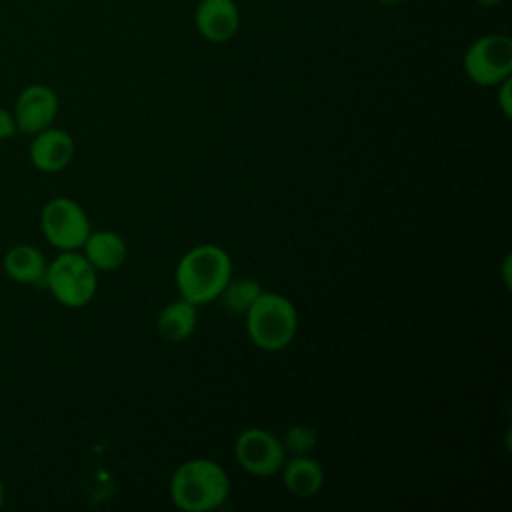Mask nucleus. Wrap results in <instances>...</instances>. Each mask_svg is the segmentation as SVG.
I'll list each match as a JSON object with an SVG mask.
<instances>
[{
  "label": "nucleus",
  "instance_id": "obj_1",
  "mask_svg": "<svg viewBox=\"0 0 512 512\" xmlns=\"http://www.w3.org/2000/svg\"><path fill=\"white\" fill-rule=\"evenodd\" d=\"M176 286L194 306L216 300L232 278V260L216 244H200L188 250L176 266Z\"/></svg>",
  "mask_w": 512,
  "mask_h": 512
},
{
  "label": "nucleus",
  "instance_id": "obj_2",
  "mask_svg": "<svg viewBox=\"0 0 512 512\" xmlns=\"http://www.w3.org/2000/svg\"><path fill=\"white\" fill-rule=\"evenodd\" d=\"M230 480L226 470L208 458H192L176 468L170 480L172 502L186 512H208L226 502Z\"/></svg>",
  "mask_w": 512,
  "mask_h": 512
},
{
  "label": "nucleus",
  "instance_id": "obj_3",
  "mask_svg": "<svg viewBox=\"0 0 512 512\" xmlns=\"http://www.w3.org/2000/svg\"><path fill=\"white\" fill-rule=\"evenodd\" d=\"M296 330L298 312L282 294L262 292L246 312V332L266 352L286 348L294 340Z\"/></svg>",
  "mask_w": 512,
  "mask_h": 512
},
{
  "label": "nucleus",
  "instance_id": "obj_4",
  "mask_svg": "<svg viewBox=\"0 0 512 512\" xmlns=\"http://www.w3.org/2000/svg\"><path fill=\"white\" fill-rule=\"evenodd\" d=\"M44 286L66 308L86 306L98 288L96 268L76 250H62L48 262Z\"/></svg>",
  "mask_w": 512,
  "mask_h": 512
},
{
  "label": "nucleus",
  "instance_id": "obj_5",
  "mask_svg": "<svg viewBox=\"0 0 512 512\" xmlns=\"http://www.w3.org/2000/svg\"><path fill=\"white\" fill-rule=\"evenodd\" d=\"M464 72L478 86H498L512 74V40L506 34H484L464 54Z\"/></svg>",
  "mask_w": 512,
  "mask_h": 512
},
{
  "label": "nucleus",
  "instance_id": "obj_6",
  "mask_svg": "<svg viewBox=\"0 0 512 512\" xmlns=\"http://www.w3.org/2000/svg\"><path fill=\"white\" fill-rule=\"evenodd\" d=\"M40 228L44 238L62 250H78L86 242L90 230V220L84 208L72 198H52L44 204L40 212Z\"/></svg>",
  "mask_w": 512,
  "mask_h": 512
},
{
  "label": "nucleus",
  "instance_id": "obj_7",
  "mask_svg": "<svg viewBox=\"0 0 512 512\" xmlns=\"http://www.w3.org/2000/svg\"><path fill=\"white\" fill-rule=\"evenodd\" d=\"M238 464L254 476H272L286 462V450L280 438L264 428H246L234 442Z\"/></svg>",
  "mask_w": 512,
  "mask_h": 512
},
{
  "label": "nucleus",
  "instance_id": "obj_8",
  "mask_svg": "<svg viewBox=\"0 0 512 512\" xmlns=\"http://www.w3.org/2000/svg\"><path fill=\"white\" fill-rule=\"evenodd\" d=\"M58 114V96L46 84L26 86L14 104V118L18 132L36 134L56 120Z\"/></svg>",
  "mask_w": 512,
  "mask_h": 512
},
{
  "label": "nucleus",
  "instance_id": "obj_9",
  "mask_svg": "<svg viewBox=\"0 0 512 512\" xmlns=\"http://www.w3.org/2000/svg\"><path fill=\"white\" fill-rule=\"evenodd\" d=\"M194 24L204 40L224 44L240 30V8L234 0H200L194 8Z\"/></svg>",
  "mask_w": 512,
  "mask_h": 512
},
{
  "label": "nucleus",
  "instance_id": "obj_10",
  "mask_svg": "<svg viewBox=\"0 0 512 512\" xmlns=\"http://www.w3.org/2000/svg\"><path fill=\"white\" fill-rule=\"evenodd\" d=\"M28 154L36 170L60 172L74 156V140L66 130L48 126L34 134Z\"/></svg>",
  "mask_w": 512,
  "mask_h": 512
},
{
  "label": "nucleus",
  "instance_id": "obj_11",
  "mask_svg": "<svg viewBox=\"0 0 512 512\" xmlns=\"http://www.w3.org/2000/svg\"><path fill=\"white\" fill-rule=\"evenodd\" d=\"M2 266H4L6 276L12 278L14 282L30 284V286H44L48 262H46L44 254L32 244L12 246L4 254Z\"/></svg>",
  "mask_w": 512,
  "mask_h": 512
},
{
  "label": "nucleus",
  "instance_id": "obj_12",
  "mask_svg": "<svg viewBox=\"0 0 512 512\" xmlns=\"http://www.w3.org/2000/svg\"><path fill=\"white\" fill-rule=\"evenodd\" d=\"M82 250H84L82 254L86 256V260L96 270H102V272L120 268L128 254L124 238L112 230L90 232L86 242L82 244Z\"/></svg>",
  "mask_w": 512,
  "mask_h": 512
},
{
  "label": "nucleus",
  "instance_id": "obj_13",
  "mask_svg": "<svg viewBox=\"0 0 512 512\" xmlns=\"http://www.w3.org/2000/svg\"><path fill=\"white\" fill-rule=\"evenodd\" d=\"M280 470H282L284 486L296 498H312L314 494L320 492L324 484L322 466L306 454H296L294 458L284 462Z\"/></svg>",
  "mask_w": 512,
  "mask_h": 512
},
{
  "label": "nucleus",
  "instance_id": "obj_14",
  "mask_svg": "<svg viewBox=\"0 0 512 512\" xmlns=\"http://www.w3.org/2000/svg\"><path fill=\"white\" fill-rule=\"evenodd\" d=\"M196 324H198L196 306L184 298L166 304L156 320V328L160 336L168 342L188 340L194 334Z\"/></svg>",
  "mask_w": 512,
  "mask_h": 512
},
{
  "label": "nucleus",
  "instance_id": "obj_15",
  "mask_svg": "<svg viewBox=\"0 0 512 512\" xmlns=\"http://www.w3.org/2000/svg\"><path fill=\"white\" fill-rule=\"evenodd\" d=\"M262 294V286L254 278H238L228 280L226 286L220 292V302L224 310L232 314H246L248 308L254 304V300Z\"/></svg>",
  "mask_w": 512,
  "mask_h": 512
},
{
  "label": "nucleus",
  "instance_id": "obj_16",
  "mask_svg": "<svg viewBox=\"0 0 512 512\" xmlns=\"http://www.w3.org/2000/svg\"><path fill=\"white\" fill-rule=\"evenodd\" d=\"M282 446L286 452L290 454H308L316 442H318V434L310 424H294L290 426L284 436H282Z\"/></svg>",
  "mask_w": 512,
  "mask_h": 512
},
{
  "label": "nucleus",
  "instance_id": "obj_17",
  "mask_svg": "<svg viewBox=\"0 0 512 512\" xmlns=\"http://www.w3.org/2000/svg\"><path fill=\"white\" fill-rule=\"evenodd\" d=\"M18 132L14 112L0 106V140H8Z\"/></svg>",
  "mask_w": 512,
  "mask_h": 512
},
{
  "label": "nucleus",
  "instance_id": "obj_18",
  "mask_svg": "<svg viewBox=\"0 0 512 512\" xmlns=\"http://www.w3.org/2000/svg\"><path fill=\"white\" fill-rule=\"evenodd\" d=\"M510 86H512L510 78H506V80H502V82L498 84V104H500V108H502L504 116H508V118H510V114H512V102H510Z\"/></svg>",
  "mask_w": 512,
  "mask_h": 512
},
{
  "label": "nucleus",
  "instance_id": "obj_19",
  "mask_svg": "<svg viewBox=\"0 0 512 512\" xmlns=\"http://www.w3.org/2000/svg\"><path fill=\"white\" fill-rule=\"evenodd\" d=\"M502 274H504V284H506V286H510V256H506V260H504Z\"/></svg>",
  "mask_w": 512,
  "mask_h": 512
},
{
  "label": "nucleus",
  "instance_id": "obj_20",
  "mask_svg": "<svg viewBox=\"0 0 512 512\" xmlns=\"http://www.w3.org/2000/svg\"><path fill=\"white\" fill-rule=\"evenodd\" d=\"M476 4H480V6H484V8H496V6H500L504 0H474Z\"/></svg>",
  "mask_w": 512,
  "mask_h": 512
},
{
  "label": "nucleus",
  "instance_id": "obj_21",
  "mask_svg": "<svg viewBox=\"0 0 512 512\" xmlns=\"http://www.w3.org/2000/svg\"><path fill=\"white\" fill-rule=\"evenodd\" d=\"M4 498H6V488H4V482H2V478H0V508H2V504H4Z\"/></svg>",
  "mask_w": 512,
  "mask_h": 512
},
{
  "label": "nucleus",
  "instance_id": "obj_22",
  "mask_svg": "<svg viewBox=\"0 0 512 512\" xmlns=\"http://www.w3.org/2000/svg\"><path fill=\"white\" fill-rule=\"evenodd\" d=\"M382 4H398V2H404V0H378Z\"/></svg>",
  "mask_w": 512,
  "mask_h": 512
}]
</instances>
